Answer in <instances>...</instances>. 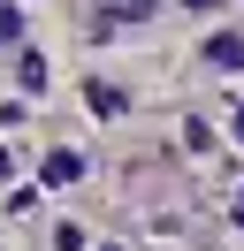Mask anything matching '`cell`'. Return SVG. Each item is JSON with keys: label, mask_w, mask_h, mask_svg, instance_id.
I'll list each match as a JSON object with an SVG mask.
<instances>
[{"label": "cell", "mask_w": 244, "mask_h": 251, "mask_svg": "<svg viewBox=\"0 0 244 251\" xmlns=\"http://www.w3.org/2000/svg\"><path fill=\"white\" fill-rule=\"evenodd\" d=\"M15 84H23V92H46L54 76H46V61H38V53H15Z\"/></svg>", "instance_id": "cell-1"}, {"label": "cell", "mask_w": 244, "mask_h": 251, "mask_svg": "<svg viewBox=\"0 0 244 251\" xmlns=\"http://www.w3.org/2000/svg\"><path fill=\"white\" fill-rule=\"evenodd\" d=\"M84 99H92V114H122V92H115V84H99V76L84 84Z\"/></svg>", "instance_id": "cell-2"}, {"label": "cell", "mask_w": 244, "mask_h": 251, "mask_svg": "<svg viewBox=\"0 0 244 251\" xmlns=\"http://www.w3.org/2000/svg\"><path fill=\"white\" fill-rule=\"evenodd\" d=\"M206 61H221V69H237V61H244V38H229V31H221V38H206Z\"/></svg>", "instance_id": "cell-3"}, {"label": "cell", "mask_w": 244, "mask_h": 251, "mask_svg": "<svg viewBox=\"0 0 244 251\" xmlns=\"http://www.w3.org/2000/svg\"><path fill=\"white\" fill-rule=\"evenodd\" d=\"M76 168H84L76 152H46V183H76Z\"/></svg>", "instance_id": "cell-4"}, {"label": "cell", "mask_w": 244, "mask_h": 251, "mask_svg": "<svg viewBox=\"0 0 244 251\" xmlns=\"http://www.w3.org/2000/svg\"><path fill=\"white\" fill-rule=\"evenodd\" d=\"M0 38H23V16H15L8 0H0Z\"/></svg>", "instance_id": "cell-5"}, {"label": "cell", "mask_w": 244, "mask_h": 251, "mask_svg": "<svg viewBox=\"0 0 244 251\" xmlns=\"http://www.w3.org/2000/svg\"><path fill=\"white\" fill-rule=\"evenodd\" d=\"M229 213H237V221H244V190H237V205H229Z\"/></svg>", "instance_id": "cell-6"}, {"label": "cell", "mask_w": 244, "mask_h": 251, "mask_svg": "<svg viewBox=\"0 0 244 251\" xmlns=\"http://www.w3.org/2000/svg\"><path fill=\"white\" fill-rule=\"evenodd\" d=\"M0 183H8V152H0Z\"/></svg>", "instance_id": "cell-7"}, {"label": "cell", "mask_w": 244, "mask_h": 251, "mask_svg": "<svg viewBox=\"0 0 244 251\" xmlns=\"http://www.w3.org/2000/svg\"><path fill=\"white\" fill-rule=\"evenodd\" d=\"M237 145H244V114H237Z\"/></svg>", "instance_id": "cell-8"}]
</instances>
